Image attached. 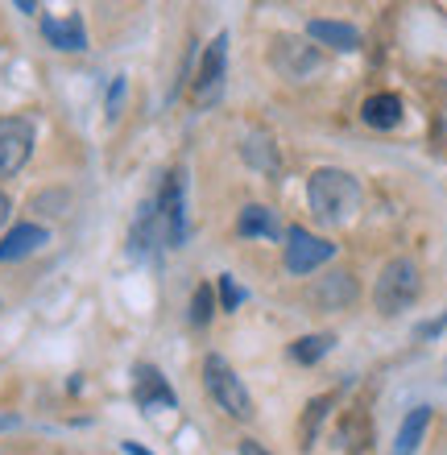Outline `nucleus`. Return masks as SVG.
<instances>
[{"mask_svg":"<svg viewBox=\"0 0 447 455\" xmlns=\"http://www.w3.org/2000/svg\"><path fill=\"white\" fill-rule=\"evenodd\" d=\"M212 311H216V307H212V286H199L195 290V299H191V323L207 327L212 323Z\"/></svg>","mask_w":447,"mask_h":455,"instance_id":"obj_20","label":"nucleus"},{"mask_svg":"<svg viewBox=\"0 0 447 455\" xmlns=\"http://www.w3.org/2000/svg\"><path fill=\"white\" fill-rule=\"evenodd\" d=\"M419 290H423V277H419V265L411 257H394V261L381 269L373 286V302L381 315H402L419 299Z\"/></svg>","mask_w":447,"mask_h":455,"instance_id":"obj_3","label":"nucleus"},{"mask_svg":"<svg viewBox=\"0 0 447 455\" xmlns=\"http://www.w3.org/2000/svg\"><path fill=\"white\" fill-rule=\"evenodd\" d=\"M364 124H373V129H394L402 120V100L394 92H381V96H369L361 108Z\"/></svg>","mask_w":447,"mask_h":455,"instance_id":"obj_14","label":"nucleus"},{"mask_svg":"<svg viewBox=\"0 0 447 455\" xmlns=\"http://www.w3.org/2000/svg\"><path fill=\"white\" fill-rule=\"evenodd\" d=\"M157 220L166 224V240H170V244H182V240H187V212H182V174H170L166 187H162V199H157Z\"/></svg>","mask_w":447,"mask_h":455,"instance_id":"obj_8","label":"nucleus"},{"mask_svg":"<svg viewBox=\"0 0 447 455\" xmlns=\"http://www.w3.org/2000/svg\"><path fill=\"white\" fill-rule=\"evenodd\" d=\"M137 406L141 410H170L174 406V389L166 385V377L154 364H137Z\"/></svg>","mask_w":447,"mask_h":455,"instance_id":"obj_9","label":"nucleus"},{"mask_svg":"<svg viewBox=\"0 0 447 455\" xmlns=\"http://www.w3.org/2000/svg\"><path fill=\"white\" fill-rule=\"evenodd\" d=\"M282 240H286V269H291L294 277L311 274V269H319L323 261H331L336 257V244H327V240L311 236L307 228L291 224L286 232H282Z\"/></svg>","mask_w":447,"mask_h":455,"instance_id":"obj_4","label":"nucleus"},{"mask_svg":"<svg viewBox=\"0 0 447 455\" xmlns=\"http://www.w3.org/2000/svg\"><path fill=\"white\" fill-rule=\"evenodd\" d=\"M244 162L257 170H266V174H274V166H278V157H274V145H269L266 132H253L249 141H244Z\"/></svg>","mask_w":447,"mask_h":455,"instance_id":"obj_18","label":"nucleus"},{"mask_svg":"<svg viewBox=\"0 0 447 455\" xmlns=\"http://www.w3.org/2000/svg\"><path fill=\"white\" fill-rule=\"evenodd\" d=\"M124 451H129V455H149L146 447H137V443H124Z\"/></svg>","mask_w":447,"mask_h":455,"instance_id":"obj_25","label":"nucleus"},{"mask_svg":"<svg viewBox=\"0 0 447 455\" xmlns=\"http://www.w3.org/2000/svg\"><path fill=\"white\" fill-rule=\"evenodd\" d=\"M236 232L241 236H282V228L278 220H274V212L261 204H249L241 212V220H236Z\"/></svg>","mask_w":447,"mask_h":455,"instance_id":"obj_16","label":"nucleus"},{"mask_svg":"<svg viewBox=\"0 0 447 455\" xmlns=\"http://www.w3.org/2000/svg\"><path fill=\"white\" fill-rule=\"evenodd\" d=\"M121 96H124V84L116 79V84H112V96H108V116H116V108H121Z\"/></svg>","mask_w":447,"mask_h":455,"instance_id":"obj_22","label":"nucleus"},{"mask_svg":"<svg viewBox=\"0 0 447 455\" xmlns=\"http://www.w3.org/2000/svg\"><path fill=\"white\" fill-rule=\"evenodd\" d=\"M427 422H431V406H414L411 414H406V422H402L394 455H414L419 451V443H423V435H427Z\"/></svg>","mask_w":447,"mask_h":455,"instance_id":"obj_15","label":"nucleus"},{"mask_svg":"<svg viewBox=\"0 0 447 455\" xmlns=\"http://www.w3.org/2000/svg\"><path fill=\"white\" fill-rule=\"evenodd\" d=\"M307 199H311V212L323 224H348L361 207V182L352 179L348 170L319 166L307 182Z\"/></svg>","mask_w":447,"mask_h":455,"instance_id":"obj_1","label":"nucleus"},{"mask_svg":"<svg viewBox=\"0 0 447 455\" xmlns=\"http://www.w3.org/2000/svg\"><path fill=\"white\" fill-rule=\"evenodd\" d=\"M307 34H311V42H319V46L361 50V34H356L352 25H344V21H311L307 25Z\"/></svg>","mask_w":447,"mask_h":455,"instance_id":"obj_13","label":"nucleus"},{"mask_svg":"<svg viewBox=\"0 0 447 455\" xmlns=\"http://www.w3.org/2000/svg\"><path fill=\"white\" fill-rule=\"evenodd\" d=\"M34 154V124L25 116L0 120V179L21 174V166Z\"/></svg>","mask_w":447,"mask_h":455,"instance_id":"obj_6","label":"nucleus"},{"mask_svg":"<svg viewBox=\"0 0 447 455\" xmlns=\"http://www.w3.org/2000/svg\"><path fill=\"white\" fill-rule=\"evenodd\" d=\"M241 455H269V451H266L261 443H253V439H244V443H241Z\"/></svg>","mask_w":447,"mask_h":455,"instance_id":"obj_23","label":"nucleus"},{"mask_svg":"<svg viewBox=\"0 0 447 455\" xmlns=\"http://www.w3.org/2000/svg\"><path fill=\"white\" fill-rule=\"evenodd\" d=\"M220 294H224V307H220V311H236V307H241V302H244V290L241 286H236V282H232V277L228 274H224V277H220Z\"/></svg>","mask_w":447,"mask_h":455,"instance_id":"obj_21","label":"nucleus"},{"mask_svg":"<svg viewBox=\"0 0 447 455\" xmlns=\"http://www.w3.org/2000/svg\"><path fill=\"white\" fill-rule=\"evenodd\" d=\"M269 62H274V71L286 75V79H294V84L311 79V75L323 67L319 46L302 42V37H278V42H274V50H269Z\"/></svg>","mask_w":447,"mask_h":455,"instance_id":"obj_5","label":"nucleus"},{"mask_svg":"<svg viewBox=\"0 0 447 455\" xmlns=\"http://www.w3.org/2000/svg\"><path fill=\"white\" fill-rule=\"evenodd\" d=\"M46 228L37 224H17L4 236V244H0V261H21V257H29V252H37L42 244H46Z\"/></svg>","mask_w":447,"mask_h":455,"instance_id":"obj_11","label":"nucleus"},{"mask_svg":"<svg viewBox=\"0 0 447 455\" xmlns=\"http://www.w3.org/2000/svg\"><path fill=\"white\" fill-rule=\"evenodd\" d=\"M204 385H207V394H212V402H216L224 414H232L236 422L253 419V397H249L244 381L232 372V364L220 356V352H212V356L204 360Z\"/></svg>","mask_w":447,"mask_h":455,"instance_id":"obj_2","label":"nucleus"},{"mask_svg":"<svg viewBox=\"0 0 447 455\" xmlns=\"http://www.w3.org/2000/svg\"><path fill=\"white\" fill-rule=\"evenodd\" d=\"M323 311H344V307H352L356 302V277L352 274H327L319 286H315L311 294Z\"/></svg>","mask_w":447,"mask_h":455,"instance_id":"obj_10","label":"nucleus"},{"mask_svg":"<svg viewBox=\"0 0 447 455\" xmlns=\"http://www.w3.org/2000/svg\"><path fill=\"white\" fill-rule=\"evenodd\" d=\"M42 34H46V42L54 50H84L87 46V34H84V21L79 17H62V21H54V17H46L42 21Z\"/></svg>","mask_w":447,"mask_h":455,"instance_id":"obj_12","label":"nucleus"},{"mask_svg":"<svg viewBox=\"0 0 447 455\" xmlns=\"http://www.w3.org/2000/svg\"><path fill=\"white\" fill-rule=\"evenodd\" d=\"M327 410H331V397H315V402H307V414H302L299 422V447L302 451H311L315 447V431H319V422L327 419Z\"/></svg>","mask_w":447,"mask_h":455,"instance_id":"obj_17","label":"nucleus"},{"mask_svg":"<svg viewBox=\"0 0 447 455\" xmlns=\"http://www.w3.org/2000/svg\"><path fill=\"white\" fill-rule=\"evenodd\" d=\"M9 212H12V207H9V195L0 191V228H4V220H9Z\"/></svg>","mask_w":447,"mask_h":455,"instance_id":"obj_24","label":"nucleus"},{"mask_svg":"<svg viewBox=\"0 0 447 455\" xmlns=\"http://www.w3.org/2000/svg\"><path fill=\"white\" fill-rule=\"evenodd\" d=\"M224 62H228V37L220 34L212 46H207L204 62H199V79H195V100L199 104H212L224 87Z\"/></svg>","mask_w":447,"mask_h":455,"instance_id":"obj_7","label":"nucleus"},{"mask_svg":"<svg viewBox=\"0 0 447 455\" xmlns=\"http://www.w3.org/2000/svg\"><path fill=\"white\" fill-rule=\"evenodd\" d=\"M331 344H336V336H302L299 344L291 347V356L299 360V364H315L319 356H327V352H331Z\"/></svg>","mask_w":447,"mask_h":455,"instance_id":"obj_19","label":"nucleus"}]
</instances>
